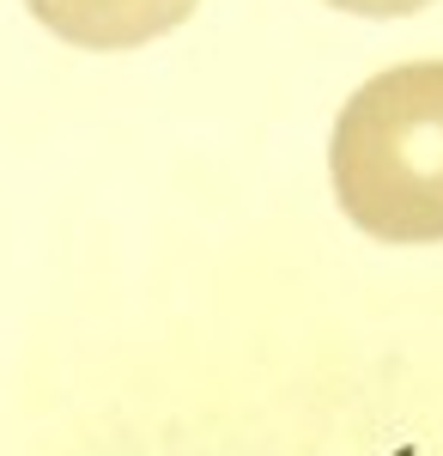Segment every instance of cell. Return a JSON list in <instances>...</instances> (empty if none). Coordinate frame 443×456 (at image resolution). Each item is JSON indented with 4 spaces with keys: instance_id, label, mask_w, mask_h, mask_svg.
<instances>
[{
    "instance_id": "cell-3",
    "label": "cell",
    "mask_w": 443,
    "mask_h": 456,
    "mask_svg": "<svg viewBox=\"0 0 443 456\" xmlns=\"http://www.w3.org/2000/svg\"><path fill=\"white\" fill-rule=\"evenodd\" d=\"M328 6H341V12H358V19H407V12L431 6V0H328Z\"/></svg>"
},
{
    "instance_id": "cell-2",
    "label": "cell",
    "mask_w": 443,
    "mask_h": 456,
    "mask_svg": "<svg viewBox=\"0 0 443 456\" xmlns=\"http://www.w3.org/2000/svg\"><path fill=\"white\" fill-rule=\"evenodd\" d=\"M43 31L73 49H140L176 31L201 0H25Z\"/></svg>"
},
{
    "instance_id": "cell-1",
    "label": "cell",
    "mask_w": 443,
    "mask_h": 456,
    "mask_svg": "<svg viewBox=\"0 0 443 456\" xmlns=\"http://www.w3.org/2000/svg\"><path fill=\"white\" fill-rule=\"evenodd\" d=\"M334 201L376 244H443V61L365 79L328 141Z\"/></svg>"
}]
</instances>
